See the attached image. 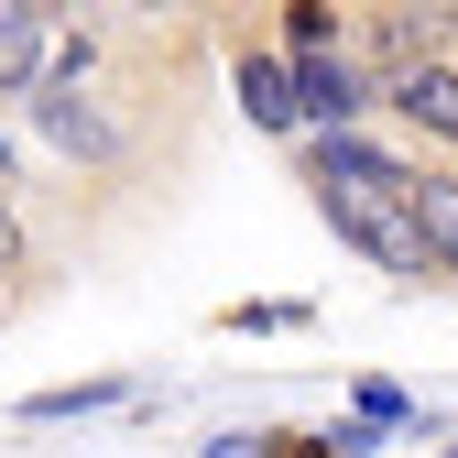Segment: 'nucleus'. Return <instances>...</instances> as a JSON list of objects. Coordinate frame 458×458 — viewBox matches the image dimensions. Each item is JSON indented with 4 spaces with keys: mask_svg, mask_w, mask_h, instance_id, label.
I'll return each mask as SVG.
<instances>
[{
    "mask_svg": "<svg viewBox=\"0 0 458 458\" xmlns=\"http://www.w3.org/2000/svg\"><path fill=\"white\" fill-rule=\"evenodd\" d=\"M284 66H295V109H306V131H327V121H360V109H371V66H360V55H338V33L295 44Z\"/></svg>",
    "mask_w": 458,
    "mask_h": 458,
    "instance_id": "f03ea898",
    "label": "nucleus"
},
{
    "mask_svg": "<svg viewBox=\"0 0 458 458\" xmlns=\"http://www.w3.org/2000/svg\"><path fill=\"white\" fill-rule=\"evenodd\" d=\"M229 88H241L251 131H284V142L306 131V109H295V66H284V55H241V77H229Z\"/></svg>",
    "mask_w": 458,
    "mask_h": 458,
    "instance_id": "423d86ee",
    "label": "nucleus"
},
{
    "mask_svg": "<svg viewBox=\"0 0 458 458\" xmlns=\"http://www.w3.org/2000/svg\"><path fill=\"white\" fill-rule=\"evenodd\" d=\"M371 109H393V121L458 142V55H404V66H371Z\"/></svg>",
    "mask_w": 458,
    "mask_h": 458,
    "instance_id": "f257e3e1",
    "label": "nucleus"
},
{
    "mask_svg": "<svg viewBox=\"0 0 458 458\" xmlns=\"http://www.w3.org/2000/svg\"><path fill=\"white\" fill-rule=\"evenodd\" d=\"M360 415H371V426H415V404H404L393 382H360Z\"/></svg>",
    "mask_w": 458,
    "mask_h": 458,
    "instance_id": "9d476101",
    "label": "nucleus"
},
{
    "mask_svg": "<svg viewBox=\"0 0 458 458\" xmlns=\"http://www.w3.org/2000/svg\"><path fill=\"white\" fill-rule=\"evenodd\" d=\"M33 262V229H22V197H12V164H0V273Z\"/></svg>",
    "mask_w": 458,
    "mask_h": 458,
    "instance_id": "1a4fd4ad",
    "label": "nucleus"
},
{
    "mask_svg": "<svg viewBox=\"0 0 458 458\" xmlns=\"http://www.w3.org/2000/svg\"><path fill=\"white\" fill-rule=\"evenodd\" d=\"M44 55H55V0H0V98L33 88Z\"/></svg>",
    "mask_w": 458,
    "mask_h": 458,
    "instance_id": "39448f33",
    "label": "nucleus"
},
{
    "mask_svg": "<svg viewBox=\"0 0 458 458\" xmlns=\"http://www.w3.org/2000/svg\"><path fill=\"white\" fill-rule=\"evenodd\" d=\"M131 12H175V0H131Z\"/></svg>",
    "mask_w": 458,
    "mask_h": 458,
    "instance_id": "9b49d317",
    "label": "nucleus"
},
{
    "mask_svg": "<svg viewBox=\"0 0 458 458\" xmlns=\"http://www.w3.org/2000/svg\"><path fill=\"white\" fill-rule=\"evenodd\" d=\"M458 22L437 12V0H382L371 12V66H404V55H447Z\"/></svg>",
    "mask_w": 458,
    "mask_h": 458,
    "instance_id": "20e7f679",
    "label": "nucleus"
},
{
    "mask_svg": "<svg viewBox=\"0 0 458 458\" xmlns=\"http://www.w3.org/2000/svg\"><path fill=\"white\" fill-rule=\"evenodd\" d=\"M33 131L77 164H121V121L88 98V77H33Z\"/></svg>",
    "mask_w": 458,
    "mask_h": 458,
    "instance_id": "7ed1b4c3",
    "label": "nucleus"
},
{
    "mask_svg": "<svg viewBox=\"0 0 458 458\" xmlns=\"http://www.w3.org/2000/svg\"><path fill=\"white\" fill-rule=\"evenodd\" d=\"M109 404H131V371H98V382H55L22 404V426H66V415H109Z\"/></svg>",
    "mask_w": 458,
    "mask_h": 458,
    "instance_id": "0eeeda50",
    "label": "nucleus"
},
{
    "mask_svg": "<svg viewBox=\"0 0 458 458\" xmlns=\"http://www.w3.org/2000/svg\"><path fill=\"white\" fill-rule=\"evenodd\" d=\"M415 229H426L437 273L458 284V175H415Z\"/></svg>",
    "mask_w": 458,
    "mask_h": 458,
    "instance_id": "6e6552de",
    "label": "nucleus"
},
{
    "mask_svg": "<svg viewBox=\"0 0 458 458\" xmlns=\"http://www.w3.org/2000/svg\"><path fill=\"white\" fill-rule=\"evenodd\" d=\"M0 164H12V142H0Z\"/></svg>",
    "mask_w": 458,
    "mask_h": 458,
    "instance_id": "f8f14e48",
    "label": "nucleus"
}]
</instances>
